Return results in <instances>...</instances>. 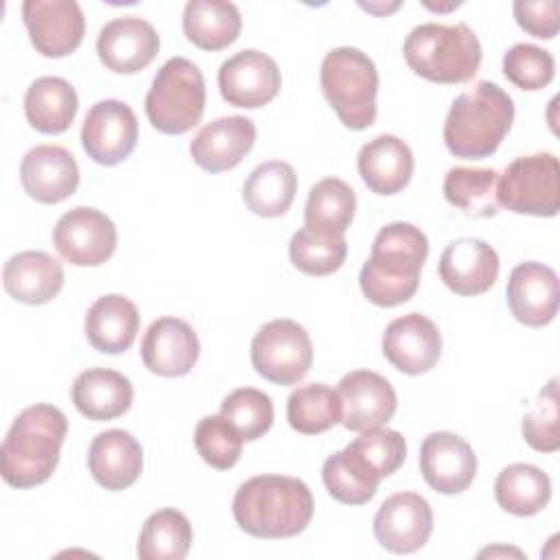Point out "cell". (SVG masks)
Wrapping results in <instances>:
<instances>
[{
    "instance_id": "1",
    "label": "cell",
    "mask_w": 560,
    "mask_h": 560,
    "mask_svg": "<svg viewBox=\"0 0 560 560\" xmlns=\"http://www.w3.org/2000/svg\"><path fill=\"white\" fill-rule=\"evenodd\" d=\"M313 494L298 477L258 475L238 486L232 514L236 525L256 538H291L313 518Z\"/></svg>"
},
{
    "instance_id": "2",
    "label": "cell",
    "mask_w": 560,
    "mask_h": 560,
    "mask_svg": "<svg viewBox=\"0 0 560 560\" xmlns=\"http://www.w3.org/2000/svg\"><path fill=\"white\" fill-rule=\"evenodd\" d=\"M427 254L429 241L420 228L405 221L381 228L359 273L363 295L385 308L411 300L418 291Z\"/></svg>"
},
{
    "instance_id": "3",
    "label": "cell",
    "mask_w": 560,
    "mask_h": 560,
    "mask_svg": "<svg viewBox=\"0 0 560 560\" xmlns=\"http://www.w3.org/2000/svg\"><path fill=\"white\" fill-rule=\"evenodd\" d=\"M68 420L61 409L37 402L18 413L0 446V472L13 488H35L57 468Z\"/></svg>"
},
{
    "instance_id": "4",
    "label": "cell",
    "mask_w": 560,
    "mask_h": 560,
    "mask_svg": "<svg viewBox=\"0 0 560 560\" xmlns=\"http://www.w3.org/2000/svg\"><path fill=\"white\" fill-rule=\"evenodd\" d=\"M512 120L510 94L492 81H477L453 101L444 120V144L455 158H488L503 142Z\"/></svg>"
},
{
    "instance_id": "5",
    "label": "cell",
    "mask_w": 560,
    "mask_h": 560,
    "mask_svg": "<svg viewBox=\"0 0 560 560\" xmlns=\"http://www.w3.org/2000/svg\"><path fill=\"white\" fill-rule=\"evenodd\" d=\"M407 66L422 79L433 83L470 81L481 63V44L472 28L464 22L413 26L402 44Z\"/></svg>"
},
{
    "instance_id": "6",
    "label": "cell",
    "mask_w": 560,
    "mask_h": 560,
    "mask_svg": "<svg viewBox=\"0 0 560 560\" xmlns=\"http://www.w3.org/2000/svg\"><path fill=\"white\" fill-rule=\"evenodd\" d=\"M319 83L328 105L348 129L361 131L374 122L378 72L363 50L332 48L322 61Z\"/></svg>"
},
{
    "instance_id": "7",
    "label": "cell",
    "mask_w": 560,
    "mask_h": 560,
    "mask_svg": "<svg viewBox=\"0 0 560 560\" xmlns=\"http://www.w3.org/2000/svg\"><path fill=\"white\" fill-rule=\"evenodd\" d=\"M206 109V81L190 59L171 57L153 77L144 98L149 122L166 136L190 131Z\"/></svg>"
},
{
    "instance_id": "8",
    "label": "cell",
    "mask_w": 560,
    "mask_h": 560,
    "mask_svg": "<svg viewBox=\"0 0 560 560\" xmlns=\"http://www.w3.org/2000/svg\"><path fill=\"white\" fill-rule=\"evenodd\" d=\"M499 206L514 214L556 217L560 210V168L553 153L512 160L497 184Z\"/></svg>"
},
{
    "instance_id": "9",
    "label": "cell",
    "mask_w": 560,
    "mask_h": 560,
    "mask_svg": "<svg viewBox=\"0 0 560 560\" xmlns=\"http://www.w3.org/2000/svg\"><path fill=\"white\" fill-rule=\"evenodd\" d=\"M313 363V343L302 324L293 319H271L252 339L254 370L276 383L295 385Z\"/></svg>"
},
{
    "instance_id": "10",
    "label": "cell",
    "mask_w": 560,
    "mask_h": 560,
    "mask_svg": "<svg viewBox=\"0 0 560 560\" xmlns=\"http://www.w3.org/2000/svg\"><path fill=\"white\" fill-rule=\"evenodd\" d=\"M118 243L114 221L88 206H77L59 217L52 230V245L74 267H98L112 258Z\"/></svg>"
},
{
    "instance_id": "11",
    "label": "cell",
    "mask_w": 560,
    "mask_h": 560,
    "mask_svg": "<svg viewBox=\"0 0 560 560\" xmlns=\"http://www.w3.org/2000/svg\"><path fill=\"white\" fill-rule=\"evenodd\" d=\"M138 142V120L133 109L116 98L98 101L85 114L81 144L96 164L116 166L125 162Z\"/></svg>"
},
{
    "instance_id": "12",
    "label": "cell",
    "mask_w": 560,
    "mask_h": 560,
    "mask_svg": "<svg viewBox=\"0 0 560 560\" xmlns=\"http://www.w3.org/2000/svg\"><path fill=\"white\" fill-rule=\"evenodd\" d=\"M22 20L31 44L44 57H68L83 42L85 18L74 0H26Z\"/></svg>"
},
{
    "instance_id": "13",
    "label": "cell",
    "mask_w": 560,
    "mask_h": 560,
    "mask_svg": "<svg viewBox=\"0 0 560 560\" xmlns=\"http://www.w3.org/2000/svg\"><path fill=\"white\" fill-rule=\"evenodd\" d=\"M278 63L260 50H241L225 59L219 68L221 96L243 109H258L276 98L280 92Z\"/></svg>"
},
{
    "instance_id": "14",
    "label": "cell",
    "mask_w": 560,
    "mask_h": 560,
    "mask_svg": "<svg viewBox=\"0 0 560 560\" xmlns=\"http://www.w3.org/2000/svg\"><path fill=\"white\" fill-rule=\"evenodd\" d=\"M433 532V512L424 497L396 492L387 497L374 516V536L392 553H413Z\"/></svg>"
},
{
    "instance_id": "15",
    "label": "cell",
    "mask_w": 560,
    "mask_h": 560,
    "mask_svg": "<svg viewBox=\"0 0 560 560\" xmlns=\"http://www.w3.org/2000/svg\"><path fill=\"white\" fill-rule=\"evenodd\" d=\"M160 50V35L155 28L138 18H114L98 31L96 52L101 63L118 74H133L144 70Z\"/></svg>"
},
{
    "instance_id": "16",
    "label": "cell",
    "mask_w": 560,
    "mask_h": 560,
    "mask_svg": "<svg viewBox=\"0 0 560 560\" xmlns=\"http://www.w3.org/2000/svg\"><path fill=\"white\" fill-rule=\"evenodd\" d=\"M383 354L402 374L418 376L435 368L442 352L438 326L420 313H407L389 322L383 332Z\"/></svg>"
},
{
    "instance_id": "17",
    "label": "cell",
    "mask_w": 560,
    "mask_h": 560,
    "mask_svg": "<svg viewBox=\"0 0 560 560\" xmlns=\"http://www.w3.org/2000/svg\"><path fill=\"white\" fill-rule=\"evenodd\" d=\"M341 398V424L348 431H370L378 429L392 420L396 413V392L392 383L372 370L348 372L339 381Z\"/></svg>"
},
{
    "instance_id": "18",
    "label": "cell",
    "mask_w": 560,
    "mask_h": 560,
    "mask_svg": "<svg viewBox=\"0 0 560 560\" xmlns=\"http://www.w3.org/2000/svg\"><path fill=\"white\" fill-rule=\"evenodd\" d=\"M420 472L435 492L459 494L475 479L477 455L464 438L435 431L420 446Z\"/></svg>"
},
{
    "instance_id": "19",
    "label": "cell",
    "mask_w": 560,
    "mask_h": 560,
    "mask_svg": "<svg viewBox=\"0 0 560 560\" xmlns=\"http://www.w3.org/2000/svg\"><path fill=\"white\" fill-rule=\"evenodd\" d=\"M20 182L31 199L59 203L77 192L79 166L68 149L59 144H37L22 158Z\"/></svg>"
},
{
    "instance_id": "20",
    "label": "cell",
    "mask_w": 560,
    "mask_h": 560,
    "mask_svg": "<svg viewBox=\"0 0 560 560\" xmlns=\"http://www.w3.org/2000/svg\"><path fill=\"white\" fill-rule=\"evenodd\" d=\"M140 357L144 368L158 376H184L199 359L197 332L179 317H160L147 328Z\"/></svg>"
},
{
    "instance_id": "21",
    "label": "cell",
    "mask_w": 560,
    "mask_h": 560,
    "mask_svg": "<svg viewBox=\"0 0 560 560\" xmlns=\"http://www.w3.org/2000/svg\"><path fill=\"white\" fill-rule=\"evenodd\" d=\"M440 280L457 295H481L499 276V256L481 238L464 236L446 245L438 262Z\"/></svg>"
},
{
    "instance_id": "22",
    "label": "cell",
    "mask_w": 560,
    "mask_h": 560,
    "mask_svg": "<svg viewBox=\"0 0 560 560\" xmlns=\"http://www.w3.org/2000/svg\"><path fill=\"white\" fill-rule=\"evenodd\" d=\"M505 295L512 315L521 324L529 328L547 326L558 313V273L536 260L521 262L510 273Z\"/></svg>"
},
{
    "instance_id": "23",
    "label": "cell",
    "mask_w": 560,
    "mask_h": 560,
    "mask_svg": "<svg viewBox=\"0 0 560 560\" xmlns=\"http://www.w3.org/2000/svg\"><path fill=\"white\" fill-rule=\"evenodd\" d=\"M256 142V125L245 116H223L199 129L190 142L192 162L208 173H223L241 164Z\"/></svg>"
},
{
    "instance_id": "24",
    "label": "cell",
    "mask_w": 560,
    "mask_h": 560,
    "mask_svg": "<svg viewBox=\"0 0 560 560\" xmlns=\"http://www.w3.org/2000/svg\"><path fill=\"white\" fill-rule=\"evenodd\" d=\"M4 291L31 306H39L57 298L63 287V267L46 252L26 249L13 254L2 269Z\"/></svg>"
},
{
    "instance_id": "25",
    "label": "cell",
    "mask_w": 560,
    "mask_h": 560,
    "mask_svg": "<svg viewBox=\"0 0 560 560\" xmlns=\"http://www.w3.org/2000/svg\"><path fill=\"white\" fill-rule=\"evenodd\" d=\"M88 468L105 490H125L142 472V446L129 431H103L90 444Z\"/></svg>"
},
{
    "instance_id": "26",
    "label": "cell",
    "mask_w": 560,
    "mask_h": 560,
    "mask_svg": "<svg viewBox=\"0 0 560 560\" xmlns=\"http://www.w3.org/2000/svg\"><path fill=\"white\" fill-rule=\"evenodd\" d=\"M357 168L372 192L396 195L413 175V153L405 140L383 133L361 147Z\"/></svg>"
},
{
    "instance_id": "27",
    "label": "cell",
    "mask_w": 560,
    "mask_h": 560,
    "mask_svg": "<svg viewBox=\"0 0 560 560\" xmlns=\"http://www.w3.org/2000/svg\"><path fill=\"white\" fill-rule=\"evenodd\" d=\"M72 402L88 420H114L133 402L131 381L107 368H90L72 383Z\"/></svg>"
},
{
    "instance_id": "28",
    "label": "cell",
    "mask_w": 560,
    "mask_h": 560,
    "mask_svg": "<svg viewBox=\"0 0 560 560\" xmlns=\"http://www.w3.org/2000/svg\"><path fill=\"white\" fill-rule=\"evenodd\" d=\"M140 328L136 304L118 293L98 298L85 315V337L90 346L105 354H120L131 348Z\"/></svg>"
},
{
    "instance_id": "29",
    "label": "cell",
    "mask_w": 560,
    "mask_h": 560,
    "mask_svg": "<svg viewBox=\"0 0 560 560\" xmlns=\"http://www.w3.org/2000/svg\"><path fill=\"white\" fill-rule=\"evenodd\" d=\"M79 96L61 77H39L24 94V114L39 133H63L77 114Z\"/></svg>"
},
{
    "instance_id": "30",
    "label": "cell",
    "mask_w": 560,
    "mask_h": 560,
    "mask_svg": "<svg viewBox=\"0 0 560 560\" xmlns=\"http://www.w3.org/2000/svg\"><path fill=\"white\" fill-rule=\"evenodd\" d=\"M184 35L201 50H221L236 42L243 20L234 2L190 0L182 18Z\"/></svg>"
},
{
    "instance_id": "31",
    "label": "cell",
    "mask_w": 560,
    "mask_h": 560,
    "mask_svg": "<svg viewBox=\"0 0 560 560\" xmlns=\"http://www.w3.org/2000/svg\"><path fill=\"white\" fill-rule=\"evenodd\" d=\"M298 192V175L291 164L269 160L258 164L243 184V201L258 217H282Z\"/></svg>"
},
{
    "instance_id": "32",
    "label": "cell",
    "mask_w": 560,
    "mask_h": 560,
    "mask_svg": "<svg viewBox=\"0 0 560 560\" xmlns=\"http://www.w3.org/2000/svg\"><path fill=\"white\" fill-rule=\"evenodd\" d=\"M322 479L328 494L339 503L363 505L376 494L381 475L348 444L324 462Z\"/></svg>"
},
{
    "instance_id": "33",
    "label": "cell",
    "mask_w": 560,
    "mask_h": 560,
    "mask_svg": "<svg viewBox=\"0 0 560 560\" xmlns=\"http://www.w3.org/2000/svg\"><path fill=\"white\" fill-rule=\"evenodd\" d=\"M497 503L514 516L538 514L551 499V479L532 464H512L494 481Z\"/></svg>"
},
{
    "instance_id": "34",
    "label": "cell",
    "mask_w": 560,
    "mask_h": 560,
    "mask_svg": "<svg viewBox=\"0 0 560 560\" xmlns=\"http://www.w3.org/2000/svg\"><path fill=\"white\" fill-rule=\"evenodd\" d=\"M357 195L339 177L319 179L311 190L304 208V225L324 234H346L354 219Z\"/></svg>"
},
{
    "instance_id": "35",
    "label": "cell",
    "mask_w": 560,
    "mask_h": 560,
    "mask_svg": "<svg viewBox=\"0 0 560 560\" xmlns=\"http://www.w3.org/2000/svg\"><path fill=\"white\" fill-rule=\"evenodd\" d=\"M192 545V525L175 508L153 512L138 536L140 560H182Z\"/></svg>"
},
{
    "instance_id": "36",
    "label": "cell",
    "mask_w": 560,
    "mask_h": 560,
    "mask_svg": "<svg viewBox=\"0 0 560 560\" xmlns=\"http://www.w3.org/2000/svg\"><path fill=\"white\" fill-rule=\"evenodd\" d=\"M339 392L324 383L300 385L287 400V420L293 431L317 435L341 422Z\"/></svg>"
},
{
    "instance_id": "37",
    "label": "cell",
    "mask_w": 560,
    "mask_h": 560,
    "mask_svg": "<svg viewBox=\"0 0 560 560\" xmlns=\"http://www.w3.org/2000/svg\"><path fill=\"white\" fill-rule=\"evenodd\" d=\"M497 184L499 173L494 168L455 166L444 177V197L466 214L494 217L499 212Z\"/></svg>"
},
{
    "instance_id": "38",
    "label": "cell",
    "mask_w": 560,
    "mask_h": 560,
    "mask_svg": "<svg viewBox=\"0 0 560 560\" xmlns=\"http://www.w3.org/2000/svg\"><path fill=\"white\" fill-rule=\"evenodd\" d=\"M348 254V243L341 234H324L302 228L291 236L289 258L295 269L308 276H328L337 271Z\"/></svg>"
},
{
    "instance_id": "39",
    "label": "cell",
    "mask_w": 560,
    "mask_h": 560,
    "mask_svg": "<svg viewBox=\"0 0 560 560\" xmlns=\"http://www.w3.org/2000/svg\"><path fill=\"white\" fill-rule=\"evenodd\" d=\"M221 416L234 427L243 442H254L271 429L273 402L256 387H241L223 398Z\"/></svg>"
},
{
    "instance_id": "40",
    "label": "cell",
    "mask_w": 560,
    "mask_h": 560,
    "mask_svg": "<svg viewBox=\"0 0 560 560\" xmlns=\"http://www.w3.org/2000/svg\"><path fill=\"white\" fill-rule=\"evenodd\" d=\"M558 378H551L534 400L532 409L523 416L521 433L525 442L540 453H553L560 448L558 431Z\"/></svg>"
},
{
    "instance_id": "41",
    "label": "cell",
    "mask_w": 560,
    "mask_h": 560,
    "mask_svg": "<svg viewBox=\"0 0 560 560\" xmlns=\"http://www.w3.org/2000/svg\"><path fill=\"white\" fill-rule=\"evenodd\" d=\"M195 448L206 464L219 470H228L241 457L243 438L223 416H206L197 422Z\"/></svg>"
},
{
    "instance_id": "42",
    "label": "cell",
    "mask_w": 560,
    "mask_h": 560,
    "mask_svg": "<svg viewBox=\"0 0 560 560\" xmlns=\"http://www.w3.org/2000/svg\"><path fill=\"white\" fill-rule=\"evenodd\" d=\"M556 61L549 50L534 44H514L503 55V74L521 90H542L551 83Z\"/></svg>"
},
{
    "instance_id": "43",
    "label": "cell",
    "mask_w": 560,
    "mask_h": 560,
    "mask_svg": "<svg viewBox=\"0 0 560 560\" xmlns=\"http://www.w3.org/2000/svg\"><path fill=\"white\" fill-rule=\"evenodd\" d=\"M350 446L383 477L394 475L405 457H407V442L394 429H370L363 431Z\"/></svg>"
},
{
    "instance_id": "44",
    "label": "cell",
    "mask_w": 560,
    "mask_h": 560,
    "mask_svg": "<svg viewBox=\"0 0 560 560\" xmlns=\"http://www.w3.org/2000/svg\"><path fill=\"white\" fill-rule=\"evenodd\" d=\"M514 18L518 26L538 37V39H553L558 35V2L556 0H516L514 2Z\"/></svg>"
}]
</instances>
